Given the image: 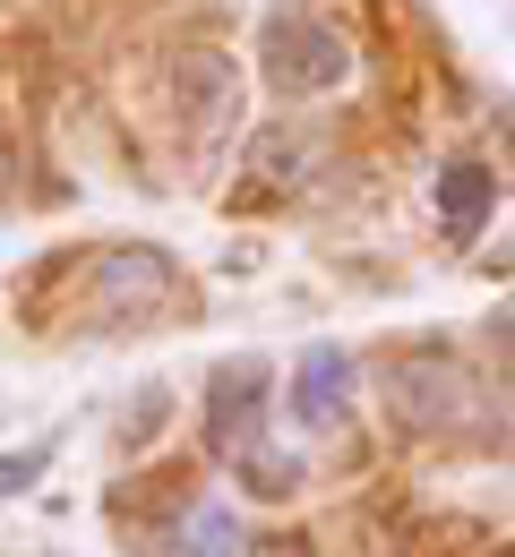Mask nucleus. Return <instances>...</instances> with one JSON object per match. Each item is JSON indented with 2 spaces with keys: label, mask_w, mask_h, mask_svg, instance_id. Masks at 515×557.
Listing matches in <instances>:
<instances>
[{
  "label": "nucleus",
  "mask_w": 515,
  "mask_h": 557,
  "mask_svg": "<svg viewBox=\"0 0 515 557\" xmlns=\"http://www.w3.org/2000/svg\"><path fill=\"white\" fill-rule=\"evenodd\" d=\"M490 207H499V181H490V163L455 154V163L439 172V223H446V240H473V232L490 223Z\"/></svg>",
  "instance_id": "4"
},
{
  "label": "nucleus",
  "mask_w": 515,
  "mask_h": 557,
  "mask_svg": "<svg viewBox=\"0 0 515 557\" xmlns=\"http://www.w3.org/2000/svg\"><path fill=\"white\" fill-rule=\"evenodd\" d=\"M181 549H189V557H241V523H232L223 506H198L189 532H181Z\"/></svg>",
  "instance_id": "6"
},
{
  "label": "nucleus",
  "mask_w": 515,
  "mask_h": 557,
  "mask_svg": "<svg viewBox=\"0 0 515 557\" xmlns=\"http://www.w3.org/2000/svg\"><path fill=\"white\" fill-rule=\"evenodd\" d=\"M103 309H130V300H163V283H172V267L155 258V249H121V258H103Z\"/></svg>",
  "instance_id": "5"
},
{
  "label": "nucleus",
  "mask_w": 515,
  "mask_h": 557,
  "mask_svg": "<svg viewBox=\"0 0 515 557\" xmlns=\"http://www.w3.org/2000/svg\"><path fill=\"white\" fill-rule=\"evenodd\" d=\"M344 404H353V360L344 351H309L301 377H293V420L301 429H335Z\"/></svg>",
  "instance_id": "3"
},
{
  "label": "nucleus",
  "mask_w": 515,
  "mask_h": 557,
  "mask_svg": "<svg viewBox=\"0 0 515 557\" xmlns=\"http://www.w3.org/2000/svg\"><path fill=\"white\" fill-rule=\"evenodd\" d=\"M258 61L275 77V95H335L353 77V44L327 17H309V9H275L258 26Z\"/></svg>",
  "instance_id": "1"
},
{
  "label": "nucleus",
  "mask_w": 515,
  "mask_h": 557,
  "mask_svg": "<svg viewBox=\"0 0 515 557\" xmlns=\"http://www.w3.org/2000/svg\"><path fill=\"white\" fill-rule=\"evenodd\" d=\"M499 335H507V351H515V309H507V318H499Z\"/></svg>",
  "instance_id": "8"
},
{
  "label": "nucleus",
  "mask_w": 515,
  "mask_h": 557,
  "mask_svg": "<svg viewBox=\"0 0 515 557\" xmlns=\"http://www.w3.org/2000/svg\"><path fill=\"white\" fill-rule=\"evenodd\" d=\"M258 395H267V369L258 360H232L207 377V437H216V455H249V429H258Z\"/></svg>",
  "instance_id": "2"
},
{
  "label": "nucleus",
  "mask_w": 515,
  "mask_h": 557,
  "mask_svg": "<svg viewBox=\"0 0 515 557\" xmlns=\"http://www.w3.org/2000/svg\"><path fill=\"white\" fill-rule=\"evenodd\" d=\"M35 472H44V446H26V455H0V497H17Z\"/></svg>",
  "instance_id": "7"
}]
</instances>
